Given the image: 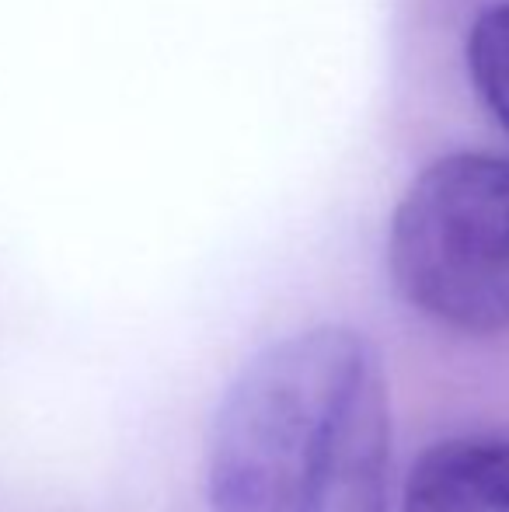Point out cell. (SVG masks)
I'll return each mask as SVG.
<instances>
[{
	"label": "cell",
	"instance_id": "obj_2",
	"mask_svg": "<svg viewBox=\"0 0 509 512\" xmlns=\"http://www.w3.org/2000/svg\"><path fill=\"white\" fill-rule=\"evenodd\" d=\"M401 297L457 331L509 328V157L447 154L422 168L391 220Z\"/></svg>",
	"mask_w": 509,
	"mask_h": 512
},
{
	"label": "cell",
	"instance_id": "obj_3",
	"mask_svg": "<svg viewBox=\"0 0 509 512\" xmlns=\"http://www.w3.org/2000/svg\"><path fill=\"white\" fill-rule=\"evenodd\" d=\"M401 512H509V432L429 446L405 481Z\"/></svg>",
	"mask_w": 509,
	"mask_h": 512
},
{
	"label": "cell",
	"instance_id": "obj_1",
	"mask_svg": "<svg viewBox=\"0 0 509 512\" xmlns=\"http://www.w3.org/2000/svg\"><path fill=\"white\" fill-rule=\"evenodd\" d=\"M391 405L353 328L297 331L227 391L210 443L213 512H384Z\"/></svg>",
	"mask_w": 509,
	"mask_h": 512
},
{
	"label": "cell",
	"instance_id": "obj_4",
	"mask_svg": "<svg viewBox=\"0 0 509 512\" xmlns=\"http://www.w3.org/2000/svg\"><path fill=\"white\" fill-rule=\"evenodd\" d=\"M468 70L478 98L509 133V4L489 7L471 25Z\"/></svg>",
	"mask_w": 509,
	"mask_h": 512
}]
</instances>
